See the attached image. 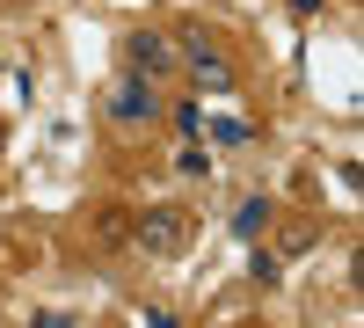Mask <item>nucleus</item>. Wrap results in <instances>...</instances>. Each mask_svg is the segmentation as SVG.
Listing matches in <instances>:
<instances>
[{"label":"nucleus","mask_w":364,"mask_h":328,"mask_svg":"<svg viewBox=\"0 0 364 328\" xmlns=\"http://www.w3.org/2000/svg\"><path fill=\"white\" fill-rule=\"evenodd\" d=\"M132 241L146 248V255H182V248H190V212H182V204H154V212H146V219H132Z\"/></svg>","instance_id":"nucleus-1"},{"label":"nucleus","mask_w":364,"mask_h":328,"mask_svg":"<svg viewBox=\"0 0 364 328\" xmlns=\"http://www.w3.org/2000/svg\"><path fill=\"white\" fill-rule=\"evenodd\" d=\"M102 110H109V125H117V132H146V125L161 117V95H154V80L124 73V80H117L109 95H102Z\"/></svg>","instance_id":"nucleus-2"},{"label":"nucleus","mask_w":364,"mask_h":328,"mask_svg":"<svg viewBox=\"0 0 364 328\" xmlns=\"http://www.w3.org/2000/svg\"><path fill=\"white\" fill-rule=\"evenodd\" d=\"M175 66H190V80H197V88H211V95H226V88H233V66L219 58V44H211L204 29H190V37H182Z\"/></svg>","instance_id":"nucleus-3"},{"label":"nucleus","mask_w":364,"mask_h":328,"mask_svg":"<svg viewBox=\"0 0 364 328\" xmlns=\"http://www.w3.org/2000/svg\"><path fill=\"white\" fill-rule=\"evenodd\" d=\"M124 73H139V80H168V73H175L168 37H154V29H132V37H124Z\"/></svg>","instance_id":"nucleus-4"},{"label":"nucleus","mask_w":364,"mask_h":328,"mask_svg":"<svg viewBox=\"0 0 364 328\" xmlns=\"http://www.w3.org/2000/svg\"><path fill=\"white\" fill-rule=\"evenodd\" d=\"M269 219H277V212H269V197H248V204L233 212V233H240V241H262Z\"/></svg>","instance_id":"nucleus-5"},{"label":"nucleus","mask_w":364,"mask_h":328,"mask_svg":"<svg viewBox=\"0 0 364 328\" xmlns=\"http://www.w3.org/2000/svg\"><path fill=\"white\" fill-rule=\"evenodd\" d=\"M95 241H102V248H124V241H132V212L102 204V212H95Z\"/></svg>","instance_id":"nucleus-6"},{"label":"nucleus","mask_w":364,"mask_h":328,"mask_svg":"<svg viewBox=\"0 0 364 328\" xmlns=\"http://www.w3.org/2000/svg\"><path fill=\"white\" fill-rule=\"evenodd\" d=\"M175 125L197 139V132H204V102H175Z\"/></svg>","instance_id":"nucleus-7"},{"label":"nucleus","mask_w":364,"mask_h":328,"mask_svg":"<svg viewBox=\"0 0 364 328\" xmlns=\"http://www.w3.org/2000/svg\"><path fill=\"white\" fill-rule=\"evenodd\" d=\"M248 277H255V285L269 292V285H277V255H255V263H248Z\"/></svg>","instance_id":"nucleus-8"},{"label":"nucleus","mask_w":364,"mask_h":328,"mask_svg":"<svg viewBox=\"0 0 364 328\" xmlns=\"http://www.w3.org/2000/svg\"><path fill=\"white\" fill-rule=\"evenodd\" d=\"M175 175H211V154H197V146H190V154L175 161Z\"/></svg>","instance_id":"nucleus-9"},{"label":"nucleus","mask_w":364,"mask_h":328,"mask_svg":"<svg viewBox=\"0 0 364 328\" xmlns=\"http://www.w3.org/2000/svg\"><path fill=\"white\" fill-rule=\"evenodd\" d=\"M37 328H73V321L66 314H37Z\"/></svg>","instance_id":"nucleus-10"}]
</instances>
